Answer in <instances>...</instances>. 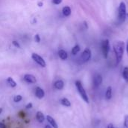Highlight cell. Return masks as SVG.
Segmentation results:
<instances>
[{
	"mask_svg": "<svg viewBox=\"0 0 128 128\" xmlns=\"http://www.w3.org/2000/svg\"><path fill=\"white\" fill-rule=\"evenodd\" d=\"M127 16V7L126 4L122 2H121L118 8V20H120L121 22H123L125 21Z\"/></svg>",
	"mask_w": 128,
	"mask_h": 128,
	"instance_id": "cell-3",
	"label": "cell"
},
{
	"mask_svg": "<svg viewBox=\"0 0 128 128\" xmlns=\"http://www.w3.org/2000/svg\"><path fill=\"white\" fill-rule=\"evenodd\" d=\"M103 82V78L100 74H96L94 77V86L95 87H99Z\"/></svg>",
	"mask_w": 128,
	"mask_h": 128,
	"instance_id": "cell-8",
	"label": "cell"
},
{
	"mask_svg": "<svg viewBox=\"0 0 128 128\" xmlns=\"http://www.w3.org/2000/svg\"><path fill=\"white\" fill-rule=\"evenodd\" d=\"M45 128H53L52 126H50V125H46L45 126Z\"/></svg>",
	"mask_w": 128,
	"mask_h": 128,
	"instance_id": "cell-28",
	"label": "cell"
},
{
	"mask_svg": "<svg viewBox=\"0 0 128 128\" xmlns=\"http://www.w3.org/2000/svg\"><path fill=\"white\" fill-rule=\"evenodd\" d=\"M7 82H8V83L9 84V86H10V87H12V88H15L16 86V82L14 81V80L13 79V78H11V77H8V79H7Z\"/></svg>",
	"mask_w": 128,
	"mask_h": 128,
	"instance_id": "cell-16",
	"label": "cell"
},
{
	"mask_svg": "<svg viewBox=\"0 0 128 128\" xmlns=\"http://www.w3.org/2000/svg\"><path fill=\"white\" fill-rule=\"evenodd\" d=\"M46 120L48 122V123H50V126H52L53 128H58V126L56 122V120L50 116H46Z\"/></svg>",
	"mask_w": 128,
	"mask_h": 128,
	"instance_id": "cell-10",
	"label": "cell"
},
{
	"mask_svg": "<svg viewBox=\"0 0 128 128\" xmlns=\"http://www.w3.org/2000/svg\"><path fill=\"white\" fill-rule=\"evenodd\" d=\"M101 48H102V52H103L104 57L105 58H108V55H109V52L110 50V46L109 40L106 39V40L102 41Z\"/></svg>",
	"mask_w": 128,
	"mask_h": 128,
	"instance_id": "cell-4",
	"label": "cell"
},
{
	"mask_svg": "<svg viewBox=\"0 0 128 128\" xmlns=\"http://www.w3.org/2000/svg\"><path fill=\"white\" fill-rule=\"evenodd\" d=\"M113 49H114V52L116 54V62H117V64H119L122 62L123 56H124V43L123 41H121V40L116 41L113 44Z\"/></svg>",
	"mask_w": 128,
	"mask_h": 128,
	"instance_id": "cell-1",
	"label": "cell"
},
{
	"mask_svg": "<svg viewBox=\"0 0 128 128\" xmlns=\"http://www.w3.org/2000/svg\"><path fill=\"white\" fill-rule=\"evenodd\" d=\"M26 109H27V110L32 109V103H29V104H27V106H26Z\"/></svg>",
	"mask_w": 128,
	"mask_h": 128,
	"instance_id": "cell-25",
	"label": "cell"
},
{
	"mask_svg": "<svg viewBox=\"0 0 128 128\" xmlns=\"http://www.w3.org/2000/svg\"><path fill=\"white\" fill-rule=\"evenodd\" d=\"M32 59H33L38 64H39L40 67H42V68H45V67H46V62H45L44 59L40 56H39L38 54L33 53V54L32 55Z\"/></svg>",
	"mask_w": 128,
	"mask_h": 128,
	"instance_id": "cell-5",
	"label": "cell"
},
{
	"mask_svg": "<svg viewBox=\"0 0 128 128\" xmlns=\"http://www.w3.org/2000/svg\"><path fill=\"white\" fill-rule=\"evenodd\" d=\"M52 2H53L55 4L58 5V4H60L62 2V0H52Z\"/></svg>",
	"mask_w": 128,
	"mask_h": 128,
	"instance_id": "cell-22",
	"label": "cell"
},
{
	"mask_svg": "<svg viewBox=\"0 0 128 128\" xmlns=\"http://www.w3.org/2000/svg\"><path fill=\"white\" fill-rule=\"evenodd\" d=\"M54 86L58 90H62L64 87V83L62 80H57L54 83Z\"/></svg>",
	"mask_w": 128,
	"mask_h": 128,
	"instance_id": "cell-11",
	"label": "cell"
},
{
	"mask_svg": "<svg viewBox=\"0 0 128 128\" xmlns=\"http://www.w3.org/2000/svg\"><path fill=\"white\" fill-rule=\"evenodd\" d=\"M124 127L128 128V116H125L124 117Z\"/></svg>",
	"mask_w": 128,
	"mask_h": 128,
	"instance_id": "cell-21",
	"label": "cell"
},
{
	"mask_svg": "<svg viewBox=\"0 0 128 128\" xmlns=\"http://www.w3.org/2000/svg\"><path fill=\"white\" fill-rule=\"evenodd\" d=\"M80 51V46H79V45H76V46L72 49L71 52H72L73 55L75 56V55H76Z\"/></svg>",
	"mask_w": 128,
	"mask_h": 128,
	"instance_id": "cell-19",
	"label": "cell"
},
{
	"mask_svg": "<svg viewBox=\"0 0 128 128\" xmlns=\"http://www.w3.org/2000/svg\"><path fill=\"white\" fill-rule=\"evenodd\" d=\"M34 40H35V41H36V42L39 43V42L40 41V36H39L38 34L35 35V37H34Z\"/></svg>",
	"mask_w": 128,
	"mask_h": 128,
	"instance_id": "cell-24",
	"label": "cell"
},
{
	"mask_svg": "<svg viewBox=\"0 0 128 128\" xmlns=\"http://www.w3.org/2000/svg\"><path fill=\"white\" fill-rule=\"evenodd\" d=\"M24 80L26 82L30 83V84H34V83H36V82H37L35 76L32 74H26L24 76Z\"/></svg>",
	"mask_w": 128,
	"mask_h": 128,
	"instance_id": "cell-7",
	"label": "cell"
},
{
	"mask_svg": "<svg viewBox=\"0 0 128 128\" xmlns=\"http://www.w3.org/2000/svg\"><path fill=\"white\" fill-rule=\"evenodd\" d=\"M35 95L38 99H42L45 96V92L41 88L38 87L37 89H36V92H35Z\"/></svg>",
	"mask_w": 128,
	"mask_h": 128,
	"instance_id": "cell-9",
	"label": "cell"
},
{
	"mask_svg": "<svg viewBox=\"0 0 128 128\" xmlns=\"http://www.w3.org/2000/svg\"><path fill=\"white\" fill-rule=\"evenodd\" d=\"M58 56H59V58L62 60H64H64H67V58L68 57L67 52L65 50H61L58 51Z\"/></svg>",
	"mask_w": 128,
	"mask_h": 128,
	"instance_id": "cell-13",
	"label": "cell"
},
{
	"mask_svg": "<svg viewBox=\"0 0 128 128\" xmlns=\"http://www.w3.org/2000/svg\"><path fill=\"white\" fill-rule=\"evenodd\" d=\"M76 88L80 94V96L82 97V98L83 99V100L87 103V104H89V100H88V97L87 95V93L82 84V82L80 81H76Z\"/></svg>",
	"mask_w": 128,
	"mask_h": 128,
	"instance_id": "cell-2",
	"label": "cell"
},
{
	"mask_svg": "<svg viewBox=\"0 0 128 128\" xmlns=\"http://www.w3.org/2000/svg\"><path fill=\"white\" fill-rule=\"evenodd\" d=\"M108 128H114V126H113V124H110L108 125Z\"/></svg>",
	"mask_w": 128,
	"mask_h": 128,
	"instance_id": "cell-27",
	"label": "cell"
},
{
	"mask_svg": "<svg viewBox=\"0 0 128 128\" xmlns=\"http://www.w3.org/2000/svg\"><path fill=\"white\" fill-rule=\"evenodd\" d=\"M127 16H128V14H127Z\"/></svg>",
	"mask_w": 128,
	"mask_h": 128,
	"instance_id": "cell-31",
	"label": "cell"
},
{
	"mask_svg": "<svg viewBox=\"0 0 128 128\" xmlns=\"http://www.w3.org/2000/svg\"><path fill=\"white\" fill-rule=\"evenodd\" d=\"M2 111H3V109L2 108H0V114L2 112Z\"/></svg>",
	"mask_w": 128,
	"mask_h": 128,
	"instance_id": "cell-29",
	"label": "cell"
},
{
	"mask_svg": "<svg viewBox=\"0 0 128 128\" xmlns=\"http://www.w3.org/2000/svg\"><path fill=\"white\" fill-rule=\"evenodd\" d=\"M112 97V87L110 86L108 87L107 90H106V98L107 100H110Z\"/></svg>",
	"mask_w": 128,
	"mask_h": 128,
	"instance_id": "cell-15",
	"label": "cell"
},
{
	"mask_svg": "<svg viewBox=\"0 0 128 128\" xmlns=\"http://www.w3.org/2000/svg\"><path fill=\"white\" fill-rule=\"evenodd\" d=\"M62 14L64 16H69L71 14V8L69 6H65L62 9Z\"/></svg>",
	"mask_w": 128,
	"mask_h": 128,
	"instance_id": "cell-12",
	"label": "cell"
},
{
	"mask_svg": "<svg viewBox=\"0 0 128 128\" xmlns=\"http://www.w3.org/2000/svg\"><path fill=\"white\" fill-rule=\"evenodd\" d=\"M0 128H6V125L4 123L0 122Z\"/></svg>",
	"mask_w": 128,
	"mask_h": 128,
	"instance_id": "cell-26",
	"label": "cell"
},
{
	"mask_svg": "<svg viewBox=\"0 0 128 128\" xmlns=\"http://www.w3.org/2000/svg\"><path fill=\"white\" fill-rule=\"evenodd\" d=\"M22 100V97L21 95H16L14 98V101L15 103H18V102H20L21 100Z\"/></svg>",
	"mask_w": 128,
	"mask_h": 128,
	"instance_id": "cell-20",
	"label": "cell"
},
{
	"mask_svg": "<svg viewBox=\"0 0 128 128\" xmlns=\"http://www.w3.org/2000/svg\"><path fill=\"white\" fill-rule=\"evenodd\" d=\"M13 45L14 46H15L16 47H17V48H20V44L17 42V41H13Z\"/></svg>",
	"mask_w": 128,
	"mask_h": 128,
	"instance_id": "cell-23",
	"label": "cell"
},
{
	"mask_svg": "<svg viewBox=\"0 0 128 128\" xmlns=\"http://www.w3.org/2000/svg\"><path fill=\"white\" fill-rule=\"evenodd\" d=\"M61 104L63 105V106H66V107H70V106H71V103L69 101V100H68L67 98H62V100H61Z\"/></svg>",
	"mask_w": 128,
	"mask_h": 128,
	"instance_id": "cell-17",
	"label": "cell"
},
{
	"mask_svg": "<svg viewBox=\"0 0 128 128\" xmlns=\"http://www.w3.org/2000/svg\"><path fill=\"white\" fill-rule=\"evenodd\" d=\"M127 52H128V46H127Z\"/></svg>",
	"mask_w": 128,
	"mask_h": 128,
	"instance_id": "cell-30",
	"label": "cell"
},
{
	"mask_svg": "<svg viewBox=\"0 0 128 128\" xmlns=\"http://www.w3.org/2000/svg\"><path fill=\"white\" fill-rule=\"evenodd\" d=\"M91 57H92V52L88 48H86L81 56V60L82 62L85 63L88 62L91 59Z\"/></svg>",
	"mask_w": 128,
	"mask_h": 128,
	"instance_id": "cell-6",
	"label": "cell"
},
{
	"mask_svg": "<svg viewBox=\"0 0 128 128\" xmlns=\"http://www.w3.org/2000/svg\"><path fill=\"white\" fill-rule=\"evenodd\" d=\"M122 76H123L124 80L126 81V82H128V67H125L124 68Z\"/></svg>",
	"mask_w": 128,
	"mask_h": 128,
	"instance_id": "cell-18",
	"label": "cell"
},
{
	"mask_svg": "<svg viewBox=\"0 0 128 128\" xmlns=\"http://www.w3.org/2000/svg\"><path fill=\"white\" fill-rule=\"evenodd\" d=\"M36 119L39 123H43L45 120V116L41 112H38L36 114Z\"/></svg>",
	"mask_w": 128,
	"mask_h": 128,
	"instance_id": "cell-14",
	"label": "cell"
}]
</instances>
